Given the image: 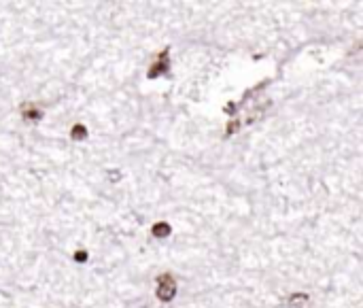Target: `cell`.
I'll return each mask as SVG.
<instances>
[{"label":"cell","instance_id":"cell-3","mask_svg":"<svg viewBox=\"0 0 363 308\" xmlns=\"http://www.w3.org/2000/svg\"><path fill=\"white\" fill-rule=\"evenodd\" d=\"M166 70H168V60H166V54H164V56H162V62H155L153 66H151L149 77L153 79V77H157V74H164Z\"/></svg>","mask_w":363,"mask_h":308},{"label":"cell","instance_id":"cell-1","mask_svg":"<svg viewBox=\"0 0 363 308\" xmlns=\"http://www.w3.org/2000/svg\"><path fill=\"white\" fill-rule=\"evenodd\" d=\"M177 294V281L172 274H160L157 276V298L162 300V302H170L172 298Z\"/></svg>","mask_w":363,"mask_h":308},{"label":"cell","instance_id":"cell-2","mask_svg":"<svg viewBox=\"0 0 363 308\" xmlns=\"http://www.w3.org/2000/svg\"><path fill=\"white\" fill-rule=\"evenodd\" d=\"M21 115H24L28 122H39V119L43 117V111L36 107V104L28 102V104H24V107H21Z\"/></svg>","mask_w":363,"mask_h":308},{"label":"cell","instance_id":"cell-6","mask_svg":"<svg viewBox=\"0 0 363 308\" xmlns=\"http://www.w3.org/2000/svg\"><path fill=\"white\" fill-rule=\"evenodd\" d=\"M85 136H87L85 125H74V127H72V138H74V140H81V138H85Z\"/></svg>","mask_w":363,"mask_h":308},{"label":"cell","instance_id":"cell-4","mask_svg":"<svg viewBox=\"0 0 363 308\" xmlns=\"http://www.w3.org/2000/svg\"><path fill=\"white\" fill-rule=\"evenodd\" d=\"M306 304H308V296L306 294H296V296H291V300H289L291 308H304Z\"/></svg>","mask_w":363,"mask_h":308},{"label":"cell","instance_id":"cell-5","mask_svg":"<svg viewBox=\"0 0 363 308\" xmlns=\"http://www.w3.org/2000/svg\"><path fill=\"white\" fill-rule=\"evenodd\" d=\"M153 234L160 236V238L168 236V234H170V225H168V223H155V225H153Z\"/></svg>","mask_w":363,"mask_h":308}]
</instances>
